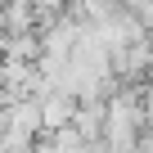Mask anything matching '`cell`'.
<instances>
[{
  "mask_svg": "<svg viewBox=\"0 0 153 153\" xmlns=\"http://www.w3.org/2000/svg\"><path fill=\"white\" fill-rule=\"evenodd\" d=\"M36 104H41V135H54V131H63V126L72 122V113H76V99H72V95H63V90L36 95Z\"/></svg>",
  "mask_w": 153,
  "mask_h": 153,
  "instance_id": "obj_1",
  "label": "cell"
},
{
  "mask_svg": "<svg viewBox=\"0 0 153 153\" xmlns=\"http://www.w3.org/2000/svg\"><path fill=\"white\" fill-rule=\"evenodd\" d=\"M135 95H140V117H144V126H153V81H140Z\"/></svg>",
  "mask_w": 153,
  "mask_h": 153,
  "instance_id": "obj_2",
  "label": "cell"
},
{
  "mask_svg": "<svg viewBox=\"0 0 153 153\" xmlns=\"http://www.w3.org/2000/svg\"><path fill=\"white\" fill-rule=\"evenodd\" d=\"M135 153H153V126H144V131H140V140H135Z\"/></svg>",
  "mask_w": 153,
  "mask_h": 153,
  "instance_id": "obj_3",
  "label": "cell"
}]
</instances>
